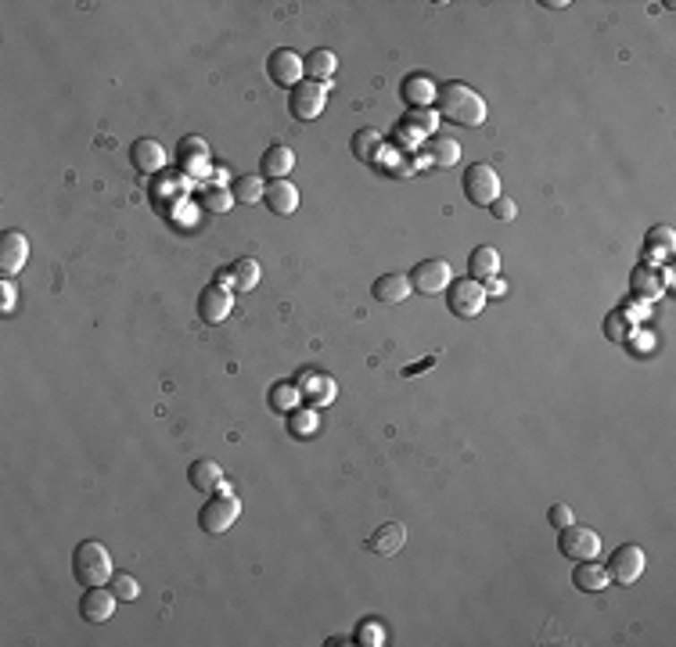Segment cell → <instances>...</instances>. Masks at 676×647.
Instances as JSON below:
<instances>
[{
    "instance_id": "1",
    "label": "cell",
    "mask_w": 676,
    "mask_h": 647,
    "mask_svg": "<svg viewBox=\"0 0 676 647\" xmlns=\"http://www.w3.org/2000/svg\"><path fill=\"white\" fill-rule=\"evenodd\" d=\"M435 105H439V116L446 123H458V126H468V130H475V126L486 123V101H483V94L472 91L461 80L442 83L435 91Z\"/></svg>"
},
{
    "instance_id": "2",
    "label": "cell",
    "mask_w": 676,
    "mask_h": 647,
    "mask_svg": "<svg viewBox=\"0 0 676 647\" xmlns=\"http://www.w3.org/2000/svg\"><path fill=\"white\" fill-rule=\"evenodd\" d=\"M73 575H76V582H83V586H105V582L116 575L108 547L98 543V539L80 543V547L73 550Z\"/></svg>"
},
{
    "instance_id": "3",
    "label": "cell",
    "mask_w": 676,
    "mask_h": 647,
    "mask_svg": "<svg viewBox=\"0 0 676 647\" xmlns=\"http://www.w3.org/2000/svg\"><path fill=\"white\" fill-rule=\"evenodd\" d=\"M219 496H209L205 504H201V511H198V525L209 532V536H223L227 532L235 522H238V514H242V500L238 496H231L227 489H216Z\"/></svg>"
},
{
    "instance_id": "4",
    "label": "cell",
    "mask_w": 676,
    "mask_h": 647,
    "mask_svg": "<svg viewBox=\"0 0 676 647\" xmlns=\"http://www.w3.org/2000/svg\"><path fill=\"white\" fill-rule=\"evenodd\" d=\"M449 295H446V306H449V313L454 316H461V320H475L483 309H486V291H483V280H472V277H461V280H454L446 288Z\"/></svg>"
},
{
    "instance_id": "5",
    "label": "cell",
    "mask_w": 676,
    "mask_h": 647,
    "mask_svg": "<svg viewBox=\"0 0 676 647\" xmlns=\"http://www.w3.org/2000/svg\"><path fill=\"white\" fill-rule=\"evenodd\" d=\"M465 194H468L472 205L490 209V205L501 198V177H497V169L486 166V162L468 166V169H465Z\"/></svg>"
},
{
    "instance_id": "6",
    "label": "cell",
    "mask_w": 676,
    "mask_h": 647,
    "mask_svg": "<svg viewBox=\"0 0 676 647\" xmlns=\"http://www.w3.org/2000/svg\"><path fill=\"white\" fill-rule=\"evenodd\" d=\"M406 277H410V288L421 295H442L454 284V270H449L446 259H421Z\"/></svg>"
},
{
    "instance_id": "7",
    "label": "cell",
    "mask_w": 676,
    "mask_h": 647,
    "mask_svg": "<svg viewBox=\"0 0 676 647\" xmlns=\"http://www.w3.org/2000/svg\"><path fill=\"white\" fill-rule=\"evenodd\" d=\"M324 105H328V87H324V83H313V80H303V83L292 87V94H288V112H292V119H299V123H313V119L324 112Z\"/></svg>"
},
{
    "instance_id": "8",
    "label": "cell",
    "mask_w": 676,
    "mask_h": 647,
    "mask_svg": "<svg viewBox=\"0 0 676 647\" xmlns=\"http://www.w3.org/2000/svg\"><path fill=\"white\" fill-rule=\"evenodd\" d=\"M558 550L565 557H572V561H590V557L601 554V536L590 525H576L572 522V525L558 529Z\"/></svg>"
},
{
    "instance_id": "9",
    "label": "cell",
    "mask_w": 676,
    "mask_h": 647,
    "mask_svg": "<svg viewBox=\"0 0 676 647\" xmlns=\"http://www.w3.org/2000/svg\"><path fill=\"white\" fill-rule=\"evenodd\" d=\"M644 565H647L644 550H640L637 543H622V547L608 557V579L619 582V586H633V582L644 575Z\"/></svg>"
},
{
    "instance_id": "10",
    "label": "cell",
    "mask_w": 676,
    "mask_h": 647,
    "mask_svg": "<svg viewBox=\"0 0 676 647\" xmlns=\"http://www.w3.org/2000/svg\"><path fill=\"white\" fill-rule=\"evenodd\" d=\"M267 73H270V80L278 83V87H299L303 80H306V58L299 55V51H292V47H281V51H274L270 58H267Z\"/></svg>"
},
{
    "instance_id": "11",
    "label": "cell",
    "mask_w": 676,
    "mask_h": 647,
    "mask_svg": "<svg viewBox=\"0 0 676 647\" xmlns=\"http://www.w3.org/2000/svg\"><path fill=\"white\" fill-rule=\"evenodd\" d=\"M231 309H235V295H231V288L227 284H209V288H201V295H198V316H201V324H223L231 316Z\"/></svg>"
},
{
    "instance_id": "12",
    "label": "cell",
    "mask_w": 676,
    "mask_h": 647,
    "mask_svg": "<svg viewBox=\"0 0 676 647\" xmlns=\"http://www.w3.org/2000/svg\"><path fill=\"white\" fill-rule=\"evenodd\" d=\"M30 259V237L22 230H4L0 234V273L15 277Z\"/></svg>"
},
{
    "instance_id": "13",
    "label": "cell",
    "mask_w": 676,
    "mask_h": 647,
    "mask_svg": "<svg viewBox=\"0 0 676 647\" xmlns=\"http://www.w3.org/2000/svg\"><path fill=\"white\" fill-rule=\"evenodd\" d=\"M116 604H119V597L112 593V586L108 590L105 586H87V593L80 597V615L98 625V622H108L116 615Z\"/></svg>"
},
{
    "instance_id": "14",
    "label": "cell",
    "mask_w": 676,
    "mask_h": 647,
    "mask_svg": "<svg viewBox=\"0 0 676 647\" xmlns=\"http://www.w3.org/2000/svg\"><path fill=\"white\" fill-rule=\"evenodd\" d=\"M403 543H406V525H403V522H385V525H378V529L367 536V550L378 554V557L399 554Z\"/></svg>"
},
{
    "instance_id": "15",
    "label": "cell",
    "mask_w": 676,
    "mask_h": 647,
    "mask_svg": "<svg viewBox=\"0 0 676 647\" xmlns=\"http://www.w3.org/2000/svg\"><path fill=\"white\" fill-rule=\"evenodd\" d=\"M665 280H669V273L662 277V273H658V266L640 263V266H633V273H629V291H633L637 298L651 302V298H658V295L665 291Z\"/></svg>"
},
{
    "instance_id": "16",
    "label": "cell",
    "mask_w": 676,
    "mask_h": 647,
    "mask_svg": "<svg viewBox=\"0 0 676 647\" xmlns=\"http://www.w3.org/2000/svg\"><path fill=\"white\" fill-rule=\"evenodd\" d=\"M292 169H295V151L288 144H270L260 159V177L267 180H288Z\"/></svg>"
},
{
    "instance_id": "17",
    "label": "cell",
    "mask_w": 676,
    "mask_h": 647,
    "mask_svg": "<svg viewBox=\"0 0 676 647\" xmlns=\"http://www.w3.org/2000/svg\"><path fill=\"white\" fill-rule=\"evenodd\" d=\"M130 162H133L137 173H158L166 166V148L158 141H151V137H141L130 148Z\"/></svg>"
},
{
    "instance_id": "18",
    "label": "cell",
    "mask_w": 676,
    "mask_h": 647,
    "mask_svg": "<svg viewBox=\"0 0 676 647\" xmlns=\"http://www.w3.org/2000/svg\"><path fill=\"white\" fill-rule=\"evenodd\" d=\"M263 202H267L270 212H278V216H292V212L299 209V187H295L292 180H270Z\"/></svg>"
},
{
    "instance_id": "19",
    "label": "cell",
    "mask_w": 676,
    "mask_h": 647,
    "mask_svg": "<svg viewBox=\"0 0 676 647\" xmlns=\"http://www.w3.org/2000/svg\"><path fill=\"white\" fill-rule=\"evenodd\" d=\"M410 277L406 273H381L378 280H374V288H371V295L378 298V302H385V306H396V302H403V298H410Z\"/></svg>"
},
{
    "instance_id": "20",
    "label": "cell",
    "mask_w": 676,
    "mask_h": 647,
    "mask_svg": "<svg viewBox=\"0 0 676 647\" xmlns=\"http://www.w3.org/2000/svg\"><path fill=\"white\" fill-rule=\"evenodd\" d=\"M572 582H576V590H583V593H601V590H608V586H612L608 568H604V565H597V557L579 561V565H576V572H572Z\"/></svg>"
},
{
    "instance_id": "21",
    "label": "cell",
    "mask_w": 676,
    "mask_h": 647,
    "mask_svg": "<svg viewBox=\"0 0 676 647\" xmlns=\"http://www.w3.org/2000/svg\"><path fill=\"white\" fill-rule=\"evenodd\" d=\"M435 83L424 76V73H410L403 83H399V94H403V101L406 105H414V108H428L432 101H435Z\"/></svg>"
},
{
    "instance_id": "22",
    "label": "cell",
    "mask_w": 676,
    "mask_h": 647,
    "mask_svg": "<svg viewBox=\"0 0 676 647\" xmlns=\"http://www.w3.org/2000/svg\"><path fill=\"white\" fill-rule=\"evenodd\" d=\"M299 393L310 400V407H328L335 400V382L328 375L306 371V375H299Z\"/></svg>"
},
{
    "instance_id": "23",
    "label": "cell",
    "mask_w": 676,
    "mask_h": 647,
    "mask_svg": "<svg viewBox=\"0 0 676 647\" xmlns=\"http://www.w3.org/2000/svg\"><path fill=\"white\" fill-rule=\"evenodd\" d=\"M335 73H338V58H335V51H328V47H313L310 55H306V76L313 80V83H331L335 80Z\"/></svg>"
},
{
    "instance_id": "24",
    "label": "cell",
    "mask_w": 676,
    "mask_h": 647,
    "mask_svg": "<svg viewBox=\"0 0 676 647\" xmlns=\"http://www.w3.org/2000/svg\"><path fill=\"white\" fill-rule=\"evenodd\" d=\"M501 273V252L493 245H479L472 255H468V277L472 280H490Z\"/></svg>"
},
{
    "instance_id": "25",
    "label": "cell",
    "mask_w": 676,
    "mask_h": 647,
    "mask_svg": "<svg viewBox=\"0 0 676 647\" xmlns=\"http://www.w3.org/2000/svg\"><path fill=\"white\" fill-rule=\"evenodd\" d=\"M187 482L198 489V493H216V489H223V468L216 464V461H194L191 464V471H187Z\"/></svg>"
},
{
    "instance_id": "26",
    "label": "cell",
    "mask_w": 676,
    "mask_h": 647,
    "mask_svg": "<svg viewBox=\"0 0 676 647\" xmlns=\"http://www.w3.org/2000/svg\"><path fill=\"white\" fill-rule=\"evenodd\" d=\"M672 248H676V234H672V227H651L647 234H644V255H647V263L655 259H669L672 255Z\"/></svg>"
},
{
    "instance_id": "27",
    "label": "cell",
    "mask_w": 676,
    "mask_h": 647,
    "mask_svg": "<svg viewBox=\"0 0 676 647\" xmlns=\"http://www.w3.org/2000/svg\"><path fill=\"white\" fill-rule=\"evenodd\" d=\"M424 151H428V159L435 162V166H454L458 159H461V144L454 141V137H446V134H432L428 137V144H424Z\"/></svg>"
},
{
    "instance_id": "28",
    "label": "cell",
    "mask_w": 676,
    "mask_h": 647,
    "mask_svg": "<svg viewBox=\"0 0 676 647\" xmlns=\"http://www.w3.org/2000/svg\"><path fill=\"white\" fill-rule=\"evenodd\" d=\"M349 148H353V159H356V162H374V159H378V151H381V134H378V130H371V126H364V130H356V134H353Z\"/></svg>"
},
{
    "instance_id": "29",
    "label": "cell",
    "mask_w": 676,
    "mask_h": 647,
    "mask_svg": "<svg viewBox=\"0 0 676 647\" xmlns=\"http://www.w3.org/2000/svg\"><path fill=\"white\" fill-rule=\"evenodd\" d=\"M604 339L615 342V346H626L633 339V316L626 309H615L604 316Z\"/></svg>"
},
{
    "instance_id": "30",
    "label": "cell",
    "mask_w": 676,
    "mask_h": 647,
    "mask_svg": "<svg viewBox=\"0 0 676 647\" xmlns=\"http://www.w3.org/2000/svg\"><path fill=\"white\" fill-rule=\"evenodd\" d=\"M231 194H235V202H242V205H252V202H260L263 194H267V184H263V177H238L235 184H231Z\"/></svg>"
},
{
    "instance_id": "31",
    "label": "cell",
    "mask_w": 676,
    "mask_h": 647,
    "mask_svg": "<svg viewBox=\"0 0 676 647\" xmlns=\"http://www.w3.org/2000/svg\"><path fill=\"white\" fill-rule=\"evenodd\" d=\"M238 291H252L256 284H260V263L256 259H238L235 266H231V277H227Z\"/></svg>"
},
{
    "instance_id": "32",
    "label": "cell",
    "mask_w": 676,
    "mask_h": 647,
    "mask_svg": "<svg viewBox=\"0 0 676 647\" xmlns=\"http://www.w3.org/2000/svg\"><path fill=\"white\" fill-rule=\"evenodd\" d=\"M317 428H321V418H317L313 407H310V410H299V407H295V410L288 414V432H292L295 439H310Z\"/></svg>"
},
{
    "instance_id": "33",
    "label": "cell",
    "mask_w": 676,
    "mask_h": 647,
    "mask_svg": "<svg viewBox=\"0 0 676 647\" xmlns=\"http://www.w3.org/2000/svg\"><path fill=\"white\" fill-rule=\"evenodd\" d=\"M299 400H303V393H299V385H292V382H281V385H274L270 389V407L281 414H292L295 407H299Z\"/></svg>"
},
{
    "instance_id": "34",
    "label": "cell",
    "mask_w": 676,
    "mask_h": 647,
    "mask_svg": "<svg viewBox=\"0 0 676 647\" xmlns=\"http://www.w3.org/2000/svg\"><path fill=\"white\" fill-rule=\"evenodd\" d=\"M201 209H209V212H227L231 205H235V194L223 187V184H212V187H205L201 194Z\"/></svg>"
},
{
    "instance_id": "35",
    "label": "cell",
    "mask_w": 676,
    "mask_h": 647,
    "mask_svg": "<svg viewBox=\"0 0 676 647\" xmlns=\"http://www.w3.org/2000/svg\"><path fill=\"white\" fill-rule=\"evenodd\" d=\"M205 151H209V144H205L201 137H184V141L176 144V155H180V162H184L187 169H191V162H201Z\"/></svg>"
},
{
    "instance_id": "36",
    "label": "cell",
    "mask_w": 676,
    "mask_h": 647,
    "mask_svg": "<svg viewBox=\"0 0 676 647\" xmlns=\"http://www.w3.org/2000/svg\"><path fill=\"white\" fill-rule=\"evenodd\" d=\"M108 586H112V593H116L119 600H137V593H141V582H137L130 572H116V575L108 579Z\"/></svg>"
},
{
    "instance_id": "37",
    "label": "cell",
    "mask_w": 676,
    "mask_h": 647,
    "mask_svg": "<svg viewBox=\"0 0 676 647\" xmlns=\"http://www.w3.org/2000/svg\"><path fill=\"white\" fill-rule=\"evenodd\" d=\"M490 212H493V220L508 223V220H515V216H518V205H515L511 198H504V194H501V198H497V202L490 205Z\"/></svg>"
},
{
    "instance_id": "38",
    "label": "cell",
    "mask_w": 676,
    "mask_h": 647,
    "mask_svg": "<svg viewBox=\"0 0 676 647\" xmlns=\"http://www.w3.org/2000/svg\"><path fill=\"white\" fill-rule=\"evenodd\" d=\"M547 522H551L554 529H565V525H572V522H576V514H572V507H569V504H554V507L547 511Z\"/></svg>"
},
{
    "instance_id": "39",
    "label": "cell",
    "mask_w": 676,
    "mask_h": 647,
    "mask_svg": "<svg viewBox=\"0 0 676 647\" xmlns=\"http://www.w3.org/2000/svg\"><path fill=\"white\" fill-rule=\"evenodd\" d=\"M406 123H410L414 130H424V134H432V130H435V116H432L428 108H414V112L406 116Z\"/></svg>"
},
{
    "instance_id": "40",
    "label": "cell",
    "mask_w": 676,
    "mask_h": 647,
    "mask_svg": "<svg viewBox=\"0 0 676 647\" xmlns=\"http://www.w3.org/2000/svg\"><path fill=\"white\" fill-rule=\"evenodd\" d=\"M356 636H360V643H371V647H381V643H385V633H381L378 622H364Z\"/></svg>"
},
{
    "instance_id": "41",
    "label": "cell",
    "mask_w": 676,
    "mask_h": 647,
    "mask_svg": "<svg viewBox=\"0 0 676 647\" xmlns=\"http://www.w3.org/2000/svg\"><path fill=\"white\" fill-rule=\"evenodd\" d=\"M483 291H486V298H504V295H508V284H504L501 273H497V277L483 280Z\"/></svg>"
},
{
    "instance_id": "42",
    "label": "cell",
    "mask_w": 676,
    "mask_h": 647,
    "mask_svg": "<svg viewBox=\"0 0 676 647\" xmlns=\"http://www.w3.org/2000/svg\"><path fill=\"white\" fill-rule=\"evenodd\" d=\"M0 291H4V309H12V298H15V288L8 284V277H4V284H0Z\"/></svg>"
}]
</instances>
